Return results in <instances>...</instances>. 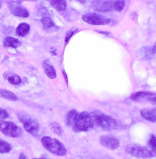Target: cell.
<instances>
[{
  "mask_svg": "<svg viewBox=\"0 0 156 159\" xmlns=\"http://www.w3.org/2000/svg\"><path fill=\"white\" fill-rule=\"evenodd\" d=\"M126 152L133 157L141 158H149L153 157L154 153L148 148L136 144H131L125 148Z\"/></svg>",
  "mask_w": 156,
  "mask_h": 159,
  "instance_id": "obj_6",
  "label": "cell"
},
{
  "mask_svg": "<svg viewBox=\"0 0 156 159\" xmlns=\"http://www.w3.org/2000/svg\"><path fill=\"white\" fill-rule=\"evenodd\" d=\"M40 21L43 25L44 28L46 30H50L52 28H54L55 24H54V21L53 20V19L48 17H43Z\"/></svg>",
  "mask_w": 156,
  "mask_h": 159,
  "instance_id": "obj_20",
  "label": "cell"
},
{
  "mask_svg": "<svg viewBox=\"0 0 156 159\" xmlns=\"http://www.w3.org/2000/svg\"><path fill=\"white\" fill-rule=\"evenodd\" d=\"M94 124L103 130H111L117 129L119 124L115 119L98 110L94 111L91 114Z\"/></svg>",
  "mask_w": 156,
  "mask_h": 159,
  "instance_id": "obj_1",
  "label": "cell"
},
{
  "mask_svg": "<svg viewBox=\"0 0 156 159\" xmlns=\"http://www.w3.org/2000/svg\"><path fill=\"white\" fill-rule=\"evenodd\" d=\"M141 116L145 120L152 122H156V108H145L141 110Z\"/></svg>",
  "mask_w": 156,
  "mask_h": 159,
  "instance_id": "obj_13",
  "label": "cell"
},
{
  "mask_svg": "<svg viewBox=\"0 0 156 159\" xmlns=\"http://www.w3.org/2000/svg\"><path fill=\"white\" fill-rule=\"evenodd\" d=\"M3 77L5 80H7L8 82L11 85H19L22 82L21 78L13 71H8L5 72Z\"/></svg>",
  "mask_w": 156,
  "mask_h": 159,
  "instance_id": "obj_12",
  "label": "cell"
},
{
  "mask_svg": "<svg viewBox=\"0 0 156 159\" xmlns=\"http://www.w3.org/2000/svg\"><path fill=\"white\" fill-rule=\"evenodd\" d=\"M62 75H63L64 80H65V82H66V84H67V85H68V76L67 75V73L65 72V71L64 70H62Z\"/></svg>",
  "mask_w": 156,
  "mask_h": 159,
  "instance_id": "obj_29",
  "label": "cell"
},
{
  "mask_svg": "<svg viewBox=\"0 0 156 159\" xmlns=\"http://www.w3.org/2000/svg\"><path fill=\"white\" fill-rule=\"evenodd\" d=\"M2 5V2H0V8H1Z\"/></svg>",
  "mask_w": 156,
  "mask_h": 159,
  "instance_id": "obj_33",
  "label": "cell"
},
{
  "mask_svg": "<svg viewBox=\"0 0 156 159\" xmlns=\"http://www.w3.org/2000/svg\"><path fill=\"white\" fill-rule=\"evenodd\" d=\"M76 31H75V30H70V31H68L67 34H66V38H65V45H67L68 42L70 41V38H71V36L76 33Z\"/></svg>",
  "mask_w": 156,
  "mask_h": 159,
  "instance_id": "obj_26",
  "label": "cell"
},
{
  "mask_svg": "<svg viewBox=\"0 0 156 159\" xmlns=\"http://www.w3.org/2000/svg\"><path fill=\"white\" fill-rule=\"evenodd\" d=\"M130 18H131L133 20H136V19H137V17H138V15H137V13L136 11H133L131 14H130Z\"/></svg>",
  "mask_w": 156,
  "mask_h": 159,
  "instance_id": "obj_27",
  "label": "cell"
},
{
  "mask_svg": "<svg viewBox=\"0 0 156 159\" xmlns=\"http://www.w3.org/2000/svg\"><path fill=\"white\" fill-rule=\"evenodd\" d=\"M50 126L51 129L53 130V131L56 134H57L59 136H61L62 135L63 129H62L61 125L59 123L56 122H53V123L50 124Z\"/></svg>",
  "mask_w": 156,
  "mask_h": 159,
  "instance_id": "obj_22",
  "label": "cell"
},
{
  "mask_svg": "<svg viewBox=\"0 0 156 159\" xmlns=\"http://www.w3.org/2000/svg\"><path fill=\"white\" fill-rule=\"evenodd\" d=\"M42 67L46 75L50 79H55L57 76L56 71L54 66L52 65L49 61H45L42 63Z\"/></svg>",
  "mask_w": 156,
  "mask_h": 159,
  "instance_id": "obj_15",
  "label": "cell"
},
{
  "mask_svg": "<svg viewBox=\"0 0 156 159\" xmlns=\"http://www.w3.org/2000/svg\"><path fill=\"white\" fill-rule=\"evenodd\" d=\"M91 7L98 12H109L114 10L113 2L109 1H93Z\"/></svg>",
  "mask_w": 156,
  "mask_h": 159,
  "instance_id": "obj_10",
  "label": "cell"
},
{
  "mask_svg": "<svg viewBox=\"0 0 156 159\" xmlns=\"http://www.w3.org/2000/svg\"><path fill=\"white\" fill-rule=\"evenodd\" d=\"M0 98L11 101H17L19 100V97L15 93L4 89H0Z\"/></svg>",
  "mask_w": 156,
  "mask_h": 159,
  "instance_id": "obj_16",
  "label": "cell"
},
{
  "mask_svg": "<svg viewBox=\"0 0 156 159\" xmlns=\"http://www.w3.org/2000/svg\"><path fill=\"white\" fill-rule=\"evenodd\" d=\"M79 114V113L75 110H72L70 111L69 113H68V115L67 116V118H66L67 125L68 127H73Z\"/></svg>",
  "mask_w": 156,
  "mask_h": 159,
  "instance_id": "obj_18",
  "label": "cell"
},
{
  "mask_svg": "<svg viewBox=\"0 0 156 159\" xmlns=\"http://www.w3.org/2000/svg\"><path fill=\"white\" fill-rule=\"evenodd\" d=\"M33 159H45V158H34Z\"/></svg>",
  "mask_w": 156,
  "mask_h": 159,
  "instance_id": "obj_32",
  "label": "cell"
},
{
  "mask_svg": "<svg viewBox=\"0 0 156 159\" xmlns=\"http://www.w3.org/2000/svg\"><path fill=\"white\" fill-rule=\"evenodd\" d=\"M113 9L115 11L121 12L124 9V7L125 6V2L124 1L113 2Z\"/></svg>",
  "mask_w": 156,
  "mask_h": 159,
  "instance_id": "obj_23",
  "label": "cell"
},
{
  "mask_svg": "<svg viewBox=\"0 0 156 159\" xmlns=\"http://www.w3.org/2000/svg\"><path fill=\"white\" fill-rule=\"evenodd\" d=\"M99 142L101 146L110 150H117L120 145L119 139L113 135H103L99 137Z\"/></svg>",
  "mask_w": 156,
  "mask_h": 159,
  "instance_id": "obj_8",
  "label": "cell"
},
{
  "mask_svg": "<svg viewBox=\"0 0 156 159\" xmlns=\"http://www.w3.org/2000/svg\"><path fill=\"white\" fill-rule=\"evenodd\" d=\"M96 31H97L99 33L103 34H105V35H107L108 36H112V33L110 32H109V31H101V30H96Z\"/></svg>",
  "mask_w": 156,
  "mask_h": 159,
  "instance_id": "obj_28",
  "label": "cell"
},
{
  "mask_svg": "<svg viewBox=\"0 0 156 159\" xmlns=\"http://www.w3.org/2000/svg\"><path fill=\"white\" fill-rule=\"evenodd\" d=\"M9 116V113L6 110L0 108V120H3L4 119L8 118Z\"/></svg>",
  "mask_w": 156,
  "mask_h": 159,
  "instance_id": "obj_25",
  "label": "cell"
},
{
  "mask_svg": "<svg viewBox=\"0 0 156 159\" xmlns=\"http://www.w3.org/2000/svg\"><path fill=\"white\" fill-rule=\"evenodd\" d=\"M41 142L44 147L52 154L57 156H64L67 153V150L63 144L56 138L44 136L42 138Z\"/></svg>",
  "mask_w": 156,
  "mask_h": 159,
  "instance_id": "obj_2",
  "label": "cell"
},
{
  "mask_svg": "<svg viewBox=\"0 0 156 159\" xmlns=\"http://www.w3.org/2000/svg\"><path fill=\"white\" fill-rule=\"evenodd\" d=\"M3 44L5 48H17L21 46L22 43L17 38L11 36H7L3 39Z\"/></svg>",
  "mask_w": 156,
  "mask_h": 159,
  "instance_id": "obj_14",
  "label": "cell"
},
{
  "mask_svg": "<svg viewBox=\"0 0 156 159\" xmlns=\"http://www.w3.org/2000/svg\"><path fill=\"white\" fill-rule=\"evenodd\" d=\"M152 53H153V54H156V42H155V43H154V46H153V47H152Z\"/></svg>",
  "mask_w": 156,
  "mask_h": 159,
  "instance_id": "obj_30",
  "label": "cell"
},
{
  "mask_svg": "<svg viewBox=\"0 0 156 159\" xmlns=\"http://www.w3.org/2000/svg\"><path fill=\"white\" fill-rule=\"evenodd\" d=\"M82 20L91 25H107L111 22V20L100 14L95 12L87 13L82 16Z\"/></svg>",
  "mask_w": 156,
  "mask_h": 159,
  "instance_id": "obj_7",
  "label": "cell"
},
{
  "mask_svg": "<svg viewBox=\"0 0 156 159\" xmlns=\"http://www.w3.org/2000/svg\"><path fill=\"white\" fill-rule=\"evenodd\" d=\"M11 14L18 17L28 18L30 14L28 10L20 5H14L11 7Z\"/></svg>",
  "mask_w": 156,
  "mask_h": 159,
  "instance_id": "obj_11",
  "label": "cell"
},
{
  "mask_svg": "<svg viewBox=\"0 0 156 159\" xmlns=\"http://www.w3.org/2000/svg\"><path fill=\"white\" fill-rule=\"evenodd\" d=\"M148 144L151 149V151L156 154V137L154 135H152L149 139Z\"/></svg>",
  "mask_w": 156,
  "mask_h": 159,
  "instance_id": "obj_24",
  "label": "cell"
},
{
  "mask_svg": "<svg viewBox=\"0 0 156 159\" xmlns=\"http://www.w3.org/2000/svg\"><path fill=\"white\" fill-rule=\"evenodd\" d=\"M19 159H26V157L25 156L23 153H21L19 157Z\"/></svg>",
  "mask_w": 156,
  "mask_h": 159,
  "instance_id": "obj_31",
  "label": "cell"
},
{
  "mask_svg": "<svg viewBox=\"0 0 156 159\" xmlns=\"http://www.w3.org/2000/svg\"><path fill=\"white\" fill-rule=\"evenodd\" d=\"M94 125V122L91 115L87 111H83L78 115L72 128L76 132H85L93 128Z\"/></svg>",
  "mask_w": 156,
  "mask_h": 159,
  "instance_id": "obj_4",
  "label": "cell"
},
{
  "mask_svg": "<svg viewBox=\"0 0 156 159\" xmlns=\"http://www.w3.org/2000/svg\"><path fill=\"white\" fill-rule=\"evenodd\" d=\"M131 99L135 101H147L152 104H156V94L149 92H137L132 94Z\"/></svg>",
  "mask_w": 156,
  "mask_h": 159,
  "instance_id": "obj_9",
  "label": "cell"
},
{
  "mask_svg": "<svg viewBox=\"0 0 156 159\" xmlns=\"http://www.w3.org/2000/svg\"><path fill=\"white\" fill-rule=\"evenodd\" d=\"M17 117L22 124L24 128L29 134L33 136H37L38 135L40 125L35 118L23 111H19L17 113Z\"/></svg>",
  "mask_w": 156,
  "mask_h": 159,
  "instance_id": "obj_3",
  "label": "cell"
},
{
  "mask_svg": "<svg viewBox=\"0 0 156 159\" xmlns=\"http://www.w3.org/2000/svg\"><path fill=\"white\" fill-rule=\"evenodd\" d=\"M30 30V25L27 23H21L16 29V34L20 37H24L27 35Z\"/></svg>",
  "mask_w": 156,
  "mask_h": 159,
  "instance_id": "obj_17",
  "label": "cell"
},
{
  "mask_svg": "<svg viewBox=\"0 0 156 159\" xmlns=\"http://www.w3.org/2000/svg\"><path fill=\"white\" fill-rule=\"evenodd\" d=\"M50 4L55 9L59 11H64L67 8V3L66 1H61V0H54V1H49Z\"/></svg>",
  "mask_w": 156,
  "mask_h": 159,
  "instance_id": "obj_19",
  "label": "cell"
},
{
  "mask_svg": "<svg viewBox=\"0 0 156 159\" xmlns=\"http://www.w3.org/2000/svg\"><path fill=\"white\" fill-rule=\"evenodd\" d=\"M11 145L0 138V153H7L11 150Z\"/></svg>",
  "mask_w": 156,
  "mask_h": 159,
  "instance_id": "obj_21",
  "label": "cell"
},
{
  "mask_svg": "<svg viewBox=\"0 0 156 159\" xmlns=\"http://www.w3.org/2000/svg\"><path fill=\"white\" fill-rule=\"evenodd\" d=\"M0 132L7 137L16 138L20 137L22 133V129L15 123L0 120Z\"/></svg>",
  "mask_w": 156,
  "mask_h": 159,
  "instance_id": "obj_5",
  "label": "cell"
}]
</instances>
